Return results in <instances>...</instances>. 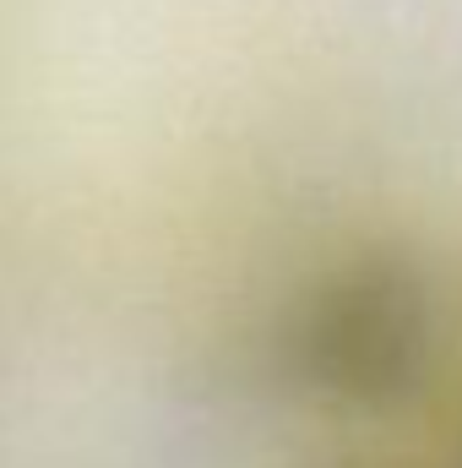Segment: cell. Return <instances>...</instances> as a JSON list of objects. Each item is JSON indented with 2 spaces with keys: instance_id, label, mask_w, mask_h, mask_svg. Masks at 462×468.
<instances>
[{
  "instance_id": "1",
  "label": "cell",
  "mask_w": 462,
  "mask_h": 468,
  "mask_svg": "<svg viewBox=\"0 0 462 468\" xmlns=\"http://www.w3.org/2000/svg\"><path fill=\"white\" fill-rule=\"evenodd\" d=\"M446 354L436 278L403 250H359L327 267L283 322L289 381L353 420H397L430 398Z\"/></svg>"
},
{
  "instance_id": "2",
  "label": "cell",
  "mask_w": 462,
  "mask_h": 468,
  "mask_svg": "<svg viewBox=\"0 0 462 468\" xmlns=\"http://www.w3.org/2000/svg\"><path fill=\"white\" fill-rule=\"evenodd\" d=\"M316 468H381V463H359V458H338V463H316Z\"/></svg>"
}]
</instances>
